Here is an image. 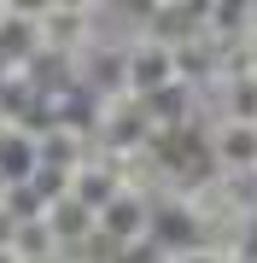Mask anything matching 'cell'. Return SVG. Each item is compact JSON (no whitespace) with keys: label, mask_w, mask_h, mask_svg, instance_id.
Instances as JSON below:
<instances>
[{"label":"cell","mask_w":257,"mask_h":263,"mask_svg":"<svg viewBox=\"0 0 257 263\" xmlns=\"http://www.w3.org/2000/svg\"><path fill=\"white\" fill-rule=\"evenodd\" d=\"M35 24H41V53L58 59V65H76V59L100 41V6H88V0L35 6Z\"/></svg>","instance_id":"1"},{"label":"cell","mask_w":257,"mask_h":263,"mask_svg":"<svg viewBox=\"0 0 257 263\" xmlns=\"http://www.w3.org/2000/svg\"><path fill=\"white\" fill-rule=\"evenodd\" d=\"M94 234L105 246H117V252H141V246H152V199L117 193L111 205L94 216Z\"/></svg>","instance_id":"2"},{"label":"cell","mask_w":257,"mask_h":263,"mask_svg":"<svg viewBox=\"0 0 257 263\" xmlns=\"http://www.w3.org/2000/svg\"><path fill=\"white\" fill-rule=\"evenodd\" d=\"M164 88H175V53L152 35L129 41V100H152Z\"/></svg>","instance_id":"3"},{"label":"cell","mask_w":257,"mask_h":263,"mask_svg":"<svg viewBox=\"0 0 257 263\" xmlns=\"http://www.w3.org/2000/svg\"><path fill=\"white\" fill-rule=\"evenodd\" d=\"M0 59H6L18 76H29L41 65V24H35V6H18V0H6V18H0Z\"/></svg>","instance_id":"4"},{"label":"cell","mask_w":257,"mask_h":263,"mask_svg":"<svg viewBox=\"0 0 257 263\" xmlns=\"http://www.w3.org/2000/svg\"><path fill=\"white\" fill-rule=\"evenodd\" d=\"M210 164L216 176H257V123L210 117Z\"/></svg>","instance_id":"5"},{"label":"cell","mask_w":257,"mask_h":263,"mask_svg":"<svg viewBox=\"0 0 257 263\" xmlns=\"http://www.w3.org/2000/svg\"><path fill=\"white\" fill-rule=\"evenodd\" d=\"M41 222L53 228V240L65 246V252H82L88 240H94V211L82 205L76 193H65V199H53L47 205V216H41Z\"/></svg>","instance_id":"6"},{"label":"cell","mask_w":257,"mask_h":263,"mask_svg":"<svg viewBox=\"0 0 257 263\" xmlns=\"http://www.w3.org/2000/svg\"><path fill=\"white\" fill-rule=\"evenodd\" d=\"M35 164H41L35 135H24V129H6V135H0V181H29Z\"/></svg>","instance_id":"7"},{"label":"cell","mask_w":257,"mask_h":263,"mask_svg":"<svg viewBox=\"0 0 257 263\" xmlns=\"http://www.w3.org/2000/svg\"><path fill=\"white\" fill-rule=\"evenodd\" d=\"M0 211L24 228V222H41V216H47V199L29 187V181H6V187H0Z\"/></svg>","instance_id":"8"},{"label":"cell","mask_w":257,"mask_h":263,"mask_svg":"<svg viewBox=\"0 0 257 263\" xmlns=\"http://www.w3.org/2000/svg\"><path fill=\"white\" fill-rule=\"evenodd\" d=\"M12 252H18L24 263H47V257H65V246L53 240V228H47V222H24V228H18V240H12Z\"/></svg>","instance_id":"9"},{"label":"cell","mask_w":257,"mask_h":263,"mask_svg":"<svg viewBox=\"0 0 257 263\" xmlns=\"http://www.w3.org/2000/svg\"><path fill=\"white\" fill-rule=\"evenodd\" d=\"M12 76H18V70H12V65H6V59H0V88H6V82H12Z\"/></svg>","instance_id":"10"},{"label":"cell","mask_w":257,"mask_h":263,"mask_svg":"<svg viewBox=\"0 0 257 263\" xmlns=\"http://www.w3.org/2000/svg\"><path fill=\"white\" fill-rule=\"evenodd\" d=\"M0 263H24V257H18V252H12V246H0Z\"/></svg>","instance_id":"11"},{"label":"cell","mask_w":257,"mask_h":263,"mask_svg":"<svg viewBox=\"0 0 257 263\" xmlns=\"http://www.w3.org/2000/svg\"><path fill=\"white\" fill-rule=\"evenodd\" d=\"M6 129H12V123H6V117H0V135H6Z\"/></svg>","instance_id":"12"},{"label":"cell","mask_w":257,"mask_h":263,"mask_svg":"<svg viewBox=\"0 0 257 263\" xmlns=\"http://www.w3.org/2000/svg\"><path fill=\"white\" fill-rule=\"evenodd\" d=\"M0 18H6V0H0Z\"/></svg>","instance_id":"13"}]
</instances>
